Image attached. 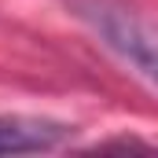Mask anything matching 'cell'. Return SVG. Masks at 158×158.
<instances>
[{
    "label": "cell",
    "instance_id": "cell-1",
    "mask_svg": "<svg viewBox=\"0 0 158 158\" xmlns=\"http://www.w3.org/2000/svg\"><path fill=\"white\" fill-rule=\"evenodd\" d=\"M81 15L92 22L107 48H114L140 77L158 88V26L114 0H85Z\"/></svg>",
    "mask_w": 158,
    "mask_h": 158
},
{
    "label": "cell",
    "instance_id": "cell-2",
    "mask_svg": "<svg viewBox=\"0 0 158 158\" xmlns=\"http://www.w3.org/2000/svg\"><path fill=\"white\" fill-rule=\"evenodd\" d=\"M70 125L52 118H30V114H0V158L4 155H40L55 151L70 140Z\"/></svg>",
    "mask_w": 158,
    "mask_h": 158
}]
</instances>
